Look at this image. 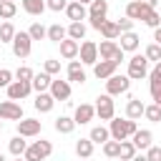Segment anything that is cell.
<instances>
[{"mask_svg": "<svg viewBox=\"0 0 161 161\" xmlns=\"http://www.w3.org/2000/svg\"><path fill=\"white\" fill-rule=\"evenodd\" d=\"M153 40L161 45V25H158V28H153Z\"/></svg>", "mask_w": 161, "mask_h": 161, "instance_id": "cell-50", "label": "cell"}, {"mask_svg": "<svg viewBox=\"0 0 161 161\" xmlns=\"http://www.w3.org/2000/svg\"><path fill=\"white\" fill-rule=\"evenodd\" d=\"M65 15H68L70 23H83V20L88 18V8H86L83 3H78V0H73V3L65 5Z\"/></svg>", "mask_w": 161, "mask_h": 161, "instance_id": "cell-10", "label": "cell"}, {"mask_svg": "<svg viewBox=\"0 0 161 161\" xmlns=\"http://www.w3.org/2000/svg\"><path fill=\"white\" fill-rule=\"evenodd\" d=\"M131 88V78L128 75H111V78H106V93L108 96H118V93H126Z\"/></svg>", "mask_w": 161, "mask_h": 161, "instance_id": "cell-5", "label": "cell"}, {"mask_svg": "<svg viewBox=\"0 0 161 161\" xmlns=\"http://www.w3.org/2000/svg\"><path fill=\"white\" fill-rule=\"evenodd\" d=\"M43 70H45L48 75L60 73V60H53V58H50V60H45V63H43Z\"/></svg>", "mask_w": 161, "mask_h": 161, "instance_id": "cell-41", "label": "cell"}, {"mask_svg": "<svg viewBox=\"0 0 161 161\" xmlns=\"http://www.w3.org/2000/svg\"><path fill=\"white\" fill-rule=\"evenodd\" d=\"M65 30H68V38L70 40H83L86 38V25L83 23H70Z\"/></svg>", "mask_w": 161, "mask_h": 161, "instance_id": "cell-31", "label": "cell"}, {"mask_svg": "<svg viewBox=\"0 0 161 161\" xmlns=\"http://www.w3.org/2000/svg\"><path fill=\"white\" fill-rule=\"evenodd\" d=\"M68 83H86L83 63H78V60H70L68 63Z\"/></svg>", "mask_w": 161, "mask_h": 161, "instance_id": "cell-17", "label": "cell"}, {"mask_svg": "<svg viewBox=\"0 0 161 161\" xmlns=\"http://www.w3.org/2000/svg\"><path fill=\"white\" fill-rule=\"evenodd\" d=\"M65 5H68V0H45V8H50L53 13H60V10H65Z\"/></svg>", "mask_w": 161, "mask_h": 161, "instance_id": "cell-44", "label": "cell"}, {"mask_svg": "<svg viewBox=\"0 0 161 161\" xmlns=\"http://www.w3.org/2000/svg\"><path fill=\"white\" fill-rule=\"evenodd\" d=\"M151 75H156V78H161V60H156V65H153V70H151Z\"/></svg>", "mask_w": 161, "mask_h": 161, "instance_id": "cell-49", "label": "cell"}, {"mask_svg": "<svg viewBox=\"0 0 161 161\" xmlns=\"http://www.w3.org/2000/svg\"><path fill=\"white\" fill-rule=\"evenodd\" d=\"M143 116H146L148 121L158 123V121H161V106H158V103H153V106H146V108H143Z\"/></svg>", "mask_w": 161, "mask_h": 161, "instance_id": "cell-39", "label": "cell"}, {"mask_svg": "<svg viewBox=\"0 0 161 161\" xmlns=\"http://www.w3.org/2000/svg\"><path fill=\"white\" fill-rule=\"evenodd\" d=\"M78 3H83V5H88V3H91V0H78Z\"/></svg>", "mask_w": 161, "mask_h": 161, "instance_id": "cell-53", "label": "cell"}, {"mask_svg": "<svg viewBox=\"0 0 161 161\" xmlns=\"http://www.w3.org/2000/svg\"><path fill=\"white\" fill-rule=\"evenodd\" d=\"M141 3H146L148 8H156V3H158V0H141Z\"/></svg>", "mask_w": 161, "mask_h": 161, "instance_id": "cell-52", "label": "cell"}, {"mask_svg": "<svg viewBox=\"0 0 161 161\" xmlns=\"http://www.w3.org/2000/svg\"><path fill=\"white\" fill-rule=\"evenodd\" d=\"M0 118L3 121H20L23 118V106L18 101H3L0 103Z\"/></svg>", "mask_w": 161, "mask_h": 161, "instance_id": "cell-7", "label": "cell"}, {"mask_svg": "<svg viewBox=\"0 0 161 161\" xmlns=\"http://www.w3.org/2000/svg\"><path fill=\"white\" fill-rule=\"evenodd\" d=\"M8 148H10V153H13V156H23V153H25V148H28V143H25V138H23V136H15V138H10Z\"/></svg>", "mask_w": 161, "mask_h": 161, "instance_id": "cell-29", "label": "cell"}, {"mask_svg": "<svg viewBox=\"0 0 161 161\" xmlns=\"http://www.w3.org/2000/svg\"><path fill=\"white\" fill-rule=\"evenodd\" d=\"M30 91H33L30 80H13V83L8 86V98H10V101H23Z\"/></svg>", "mask_w": 161, "mask_h": 161, "instance_id": "cell-9", "label": "cell"}, {"mask_svg": "<svg viewBox=\"0 0 161 161\" xmlns=\"http://www.w3.org/2000/svg\"><path fill=\"white\" fill-rule=\"evenodd\" d=\"M116 53H118V45H116L113 40H103V43L98 45V58H101V60H113Z\"/></svg>", "mask_w": 161, "mask_h": 161, "instance_id": "cell-20", "label": "cell"}, {"mask_svg": "<svg viewBox=\"0 0 161 161\" xmlns=\"http://www.w3.org/2000/svg\"><path fill=\"white\" fill-rule=\"evenodd\" d=\"M116 25H118V30H121V33H128V30H133V20H131V18H121Z\"/></svg>", "mask_w": 161, "mask_h": 161, "instance_id": "cell-47", "label": "cell"}, {"mask_svg": "<svg viewBox=\"0 0 161 161\" xmlns=\"http://www.w3.org/2000/svg\"><path fill=\"white\" fill-rule=\"evenodd\" d=\"M53 153V143L50 141H35V143H30L28 148H25V153H23V158L25 161H43V158H48Z\"/></svg>", "mask_w": 161, "mask_h": 161, "instance_id": "cell-2", "label": "cell"}, {"mask_svg": "<svg viewBox=\"0 0 161 161\" xmlns=\"http://www.w3.org/2000/svg\"><path fill=\"white\" fill-rule=\"evenodd\" d=\"M143 103L138 101V98H131L128 103H126V118H131V121H136V118H141L143 116Z\"/></svg>", "mask_w": 161, "mask_h": 161, "instance_id": "cell-22", "label": "cell"}, {"mask_svg": "<svg viewBox=\"0 0 161 161\" xmlns=\"http://www.w3.org/2000/svg\"><path fill=\"white\" fill-rule=\"evenodd\" d=\"M151 10H153V8H148L146 3L133 0V3H128V5H126V18H131V20H143Z\"/></svg>", "mask_w": 161, "mask_h": 161, "instance_id": "cell-12", "label": "cell"}, {"mask_svg": "<svg viewBox=\"0 0 161 161\" xmlns=\"http://www.w3.org/2000/svg\"><path fill=\"white\" fill-rule=\"evenodd\" d=\"M0 128H3V121H0Z\"/></svg>", "mask_w": 161, "mask_h": 161, "instance_id": "cell-57", "label": "cell"}, {"mask_svg": "<svg viewBox=\"0 0 161 161\" xmlns=\"http://www.w3.org/2000/svg\"><path fill=\"white\" fill-rule=\"evenodd\" d=\"M50 75L43 70V73H38V75H33V80H30V86H33V91H38V93H43V91H48L50 88Z\"/></svg>", "mask_w": 161, "mask_h": 161, "instance_id": "cell-23", "label": "cell"}, {"mask_svg": "<svg viewBox=\"0 0 161 161\" xmlns=\"http://www.w3.org/2000/svg\"><path fill=\"white\" fill-rule=\"evenodd\" d=\"M148 91H151V98H153V103H161V78H156V75H148Z\"/></svg>", "mask_w": 161, "mask_h": 161, "instance_id": "cell-35", "label": "cell"}, {"mask_svg": "<svg viewBox=\"0 0 161 161\" xmlns=\"http://www.w3.org/2000/svg\"><path fill=\"white\" fill-rule=\"evenodd\" d=\"M93 116H96V108L91 106V103H80L78 108H75V116H73V121H75V126L80 123H91L93 121Z\"/></svg>", "mask_w": 161, "mask_h": 161, "instance_id": "cell-16", "label": "cell"}, {"mask_svg": "<svg viewBox=\"0 0 161 161\" xmlns=\"http://www.w3.org/2000/svg\"><path fill=\"white\" fill-rule=\"evenodd\" d=\"M108 131H111V136L116 141H126L136 131V121H131V118H111V128Z\"/></svg>", "mask_w": 161, "mask_h": 161, "instance_id": "cell-1", "label": "cell"}, {"mask_svg": "<svg viewBox=\"0 0 161 161\" xmlns=\"http://www.w3.org/2000/svg\"><path fill=\"white\" fill-rule=\"evenodd\" d=\"M30 48H33V40H30V35L28 33H15V38H13V53L18 55V58H28L30 55Z\"/></svg>", "mask_w": 161, "mask_h": 161, "instance_id": "cell-6", "label": "cell"}, {"mask_svg": "<svg viewBox=\"0 0 161 161\" xmlns=\"http://www.w3.org/2000/svg\"><path fill=\"white\" fill-rule=\"evenodd\" d=\"M138 40H141V38H138L133 30H128V33H121V45H118V48H121L123 53H133V50L138 48Z\"/></svg>", "mask_w": 161, "mask_h": 161, "instance_id": "cell-18", "label": "cell"}, {"mask_svg": "<svg viewBox=\"0 0 161 161\" xmlns=\"http://www.w3.org/2000/svg\"><path fill=\"white\" fill-rule=\"evenodd\" d=\"M118 148H121V141H116V138H113V141L108 138V141L103 143V153H106L108 158H116V156H118Z\"/></svg>", "mask_w": 161, "mask_h": 161, "instance_id": "cell-38", "label": "cell"}, {"mask_svg": "<svg viewBox=\"0 0 161 161\" xmlns=\"http://www.w3.org/2000/svg\"><path fill=\"white\" fill-rule=\"evenodd\" d=\"M151 141H153V133L148 131V128H143V131H133L131 133V143L136 146V151H146L148 146H151Z\"/></svg>", "mask_w": 161, "mask_h": 161, "instance_id": "cell-14", "label": "cell"}, {"mask_svg": "<svg viewBox=\"0 0 161 161\" xmlns=\"http://www.w3.org/2000/svg\"><path fill=\"white\" fill-rule=\"evenodd\" d=\"M20 3L28 15H43V10H45V0H20Z\"/></svg>", "mask_w": 161, "mask_h": 161, "instance_id": "cell-25", "label": "cell"}, {"mask_svg": "<svg viewBox=\"0 0 161 161\" xmlns=\"http://www.w3.org/2000/svg\"><path fill=\"white\" fill-rule=\"evenodd\" d=\"M78 55H80V63L86 65H93L98 60V45L93 40H86L83 45H78Z\"/></svg>", "mask_w": 161, "mask_h": 161, "instance_id": "cell-11", "label": "cell"}, {"mask_svg": "<svg viewBox=\"0 0 161 161\" xmlns=\"http://www.w3.org/2000/svg\"><path fill=\"white\" fill-rule=\"evenodd\" d=\"M13 3H15V0H13Z\"/></svg>", "mask_w": 161, "mask_h": 161, "instance_id": "cell-58", "label": "cell"}, {"mask_svg": "<svg viewBox=\"0 0 161 161\" xmlns=\"http://www.w3.org/2000/svg\"><path fill=\"white\" fill-rule=\"evenodd\" d=\"M13 83V73L8 68H0V88H8Z\"/></svg>", "mask_w": 161, "mask_h": 161, "instance_id": "cell-46", "label": "cell"}, {"mask_svg": "<svg viewBox=\"0 0 161 161\" xmlns=\"http://www.w3.org/2000/svg\"><path fill=\"white\" fill-rule=\"evenodd\" d=\"M131 161H148V158H146L143 153H133V158H131Z\"/></svg>", "mask_w": 161, "mask_h": 161, "instance_id": "cell-51", "label": "cell"}, {"mask_svg": "<svg viewBox=\"0 0 161 161\" xmlns=\"http://www.w3.org/2000/svg\"><path fill=\"white\" fill-rule=\"evenodd\" d=\"M0 45H3V43H0Z\"/></svg>", "mask_w": 161, "mask_h": 161, "instance_id": "cell-60", "label": "cell"}, {"mask_svg": "<svg viewBox=\"0 0 161 161\" xmlns=\"http://www.w3.org/2000/svg\"><path fill=\"white\" fill-rule=\"evenodd\" d=\"M146 60H161V45L158 43H151L146 48Z\"/></svg>", "mask_w": 161, "mask_h": 161, "instance_id": "cell-40", "label": "cell"}, {"mask_svg": "<svg viewBox=\"0 0 161 161\" xmlns=\"http://www.w3.org/2000/svg\"><path fill=\"white\" fill-rule=\"evenodd\" d=\"M73 128H75V121H73V118H68V116L55 118V131H58V133H70Z\"/></svg>", "mask_w": 161, "mask_h": 161, "instance_id": "cell-32", "label": "cell"}, {"mask_svg": "<svg viewBox=\"0 0 161 161\" xmlns=\"http://www.w3.org/2000/svg\"><path fill=\"white\" fill-rule=\"evenodd\" d=\"M96 116L101 118V121H111L113 118V113H116V106H113V96H98L96 98Z\"/></svg>", "mask_w": 161, "mask_h": 161, "instance_id": "cell-4", "label": "cell"}, {"mask_svg": "<svg viewBox=\"0 0 161 161\" xmlns=\"http://www.w3.org/2000/svg\"><path fill=\"white\" fill-rule=\"evenodd\" d=\"M28 35H30V40H43V38L48 35V28H43L40 23H33L30 30H28Z\"/></svg>", "mask_w": 161, "mask_h": 161, "instance_id": "cell-37", "label": "cell"}, {"mask_svg": "<svg viewBox=\"0 0 161 161\" xmlns=\"http://www.w3.org/2000/svg\"><path fill=\"white\" fill-rule=\"evenodd\" d=\"M131 80H141V78H146L148 75V60H146V55H133L131 60H128V73H126Z\"/></svg>", "mask_w": 161, "mask_h": 161, "instance_id": "cell-3", "label": "cell"}, {"mask_svg": "<svg viewBox=\"0 0 161 161\" xmlns=\"http://www.w3.org/2000/svg\"><path fill=\"white\" fill-rule=\"evenodd\" d=\"M15 28H13V23L10 20H5L3 25H0V43H13V38H15Z\"/></svg>", "mask_w": 161, "mask_h": 161, "instance_id": "cell-34", "label": "cell"}, {"mask_svg": "<svg viewBox=\"0 0 161 161\" xmlns=\"http://www.w3.org/2000/svg\"><path fill=\"white\" fill-rule=\"evenodd\" d=\"M75 153H78V158H91V153H93V141H91V138H78V141H75Z\"/></svg>", "mask_w": 161, "mask_h": 161, "instance_id": "cell-24", "label": "cell"}, {"mask_svg": "<svg viewBox=\"0 0 161 161\" xmlns=\"http://www.w3.org/2000/svg\"><path fill=\"white\" fill-rule=\"evenodd\" d=\"M15 13H18V8H15L13 0H0V18L3 20H10Z\"/></svg>", "mask_w": 161, "mask_h": 161, "instance_id": "cell-36", "label": "cell"}, {"mask_svg": "<svg viewBox=\"0 0 161 161\" xmlns=\"http://www.w3.org/2000/svg\"><path fill=\"white\" fill-rule=\"evenodd\" d=\"M60 55L65 58V60H73L75 55H78V40H70V38H63L60 43Z\"/></svg>", "mask_w": 161, "mask_h": 161, "instance_id": "cell-19", "label": "cell"}, {"mask_svg": "<svg viewBox=\"0 0 161 161\" xmlns=\"http://www.w3.org/2000/svg\"><path fill=\"white\" fill-rule=\"evenodd\" d=\"M93 143H106L108 138H111V131L108 128H103V126H96V128H91V136H88Z\"/></svg>", "mask_w": 161, "mask_h": 161, "instance_id": "cell-28", "label": "cell"}, {"mask_svg": "<svg viewBox=\"0 0 161 161\" xmlns=\"http://www.w3.org/2000/svg\"><path fill=\"white\" fill-rule=\"evenodd\" d=\"M158 106H161V103H158Z\"/></svg>", "mask_w": 161, "mask_h": 161, "instance_id": "cell-59", "label": "cell"}, {"mask_svg": "<svg viewBox=\"0 0 161 161\" xmlns=\"http://www.w3.org/2000/svg\"><path fill=\"white\" fill-rule=\"evenodd\" d=\"M108 13V0H91L88 3V15H103Z\"/></svg>", "mask_w": 161, "mask_h": 161, "instance_id": "cell-30", "label": "cell"}, {"mask_svg": "<svg viewBox=\"0 0 161 161\" xmlns=\"http://www.w3.org/2000/svg\"><path fill=\"white\" fill-rule=\"evenodd\" d=\"M116 68H118V63H113V60H96V63H93L96 78H111V75L116 73Z\"/></svg>", "mask_w": 161, "mask_h": 161, "instance_id": "cell-15", "label": "cell"}, {"mask_svg": "<svg viewBox=\"0 0 161 161\" xmlns=\"http://www.w3.org/2000/svg\"><path fill=\"white\" fill-rule=\"evenodd\" d=\"M40 128H43V123H40L38 118H20V121H18V136H23V138L38 136Z\"/></svg>", "mask_w": 161, "mask_h": 161, "instance_id": "cell-8", "label": "cell"}, {"mask_svg": "<svg viewBox=\"0 0 161 161\" xmlns=\"http://www.w3.org/2000/svg\"><path fill=\"white\" fill-rule=\"evenodd\" d=\"M143 23H146L148 28H158V25H161V15H158L156 10H151V13L143 18Z\"/></svg>", "mask_w": 161, "mask_h": 161, "instance_id": "cell-42", "label": "cell"}, {"mask_svg": "<svg viewBox=\"0 0 161 161\" xmlns=\"http://www.w3.org/2000/svg\"><path fill=\"white\" fill-rule=\"evenodd\" d=\"M48 91H50V96L55 101H68L70 98V83L68 80H60V78L58 80H50V88Z\"/></svg>", "mask_w": 161, "mask_h": 161, "instance_id": "cell-13", "label": "cell"}, {"mask_svg": "<svg viewBox=\"0 0 161 161\" xmlns=\"http://www.w3.org/2000/svg\"><path fill=\"white\" fill-rule=\"evenodd\" d=\"M88 20H91V28H93V30H101V25L106 23L103 15H88Z\"/></svg>", "mask_w": 161, "mask_h": 161, "instance_id": "cell-48", "label": "cell"}, {"mask_svg": "<svg viewBox=\"0 0 161 161\" xmlns=\"http://www.w3.org/2000/svg\"><path fill=\"white\" fill-rule=\"evenodd\" d=\"M80 161H88V158H80Z\"/></svg>", "mask_w": 161, "mask_h": 161, "instance_id": "cell-56", "label": "cell"}, {"mask_svg": "<svg viewBox=\"0 0 161 161\" xmlns=\"http://www.w3.org/2000/svg\"><path fill=\"white\" fill-rule=\"evenodd\" d=\"M53 103H55V98L50 96V93H38V98H35V111H40V113H48V111H53Z\"/></svg>", "mask_w": 161, "mask_h": 161, "instance_id": "cell-21", "label": "cell"}, {"mask_svg": "<svg viewBox=\"0 0 161 161\" xmlns=\"http://www.w3.org/2000/svg\"><path fill=\"white\" fill-rule=\"evenodd\" d=\"M146 158L148 161H161V146H148L146 148Z\"/></svg>", "mask_w": 161, "mask_h": 161, "instance_id": "cell-45", "label": "cell"}, {"mask_svg": "<svg viewBox=\"0 0 161 161\" xmlns=\"http://www.w3.org/2000/svg\"><path fill=\"white\" fill-rule=\"evenodd\" d=\"M133 153H136V146L126 138V141H121V148H118V158L121 161H131L133 158Z\"/></svg>", "mask_w": 161, "mask_h": 161, "instance_id": "cell-33", "label": "cell"}, {"mask_svg": "<svg viewBox=\"0 0 161 161\" xmlns=\"http://www.w3.org/2000/svg\"><path fill=\"white\" fill-rule=\"evenodd\" d=\"M101 35H103L106 40H116V38L121 35V30H118V25H116L113 20H106V23L101 25Z\"/></svg>", "mask_w": 161, "mask_h": 161, "instance_id": "cell-26", "label": "cell"}, {"mask_svg": "<svg viewBox=\"0 0 161 161\" xmlns=\"http://www.w3.org/2000/svg\"><path fill=\"white\" fill-rule=\"evenodd\" d=\"M15 161H25V158H23V156H15Z\"/></svg>", "mask_w": 161, "mask_h": 161, "instance_id": "cell-54", "label": "cell"}, {"mask_svg": "<svg viewBox=\"0 0 161 161\" xmlns=\"http://www.w3.org/2000/svg\"><path fill=\"white\" fill-rule=\"evenodd\" d=\"M33 75H35V73H33L28 65H20V68L15 70V78H18V80H33Z\"/></svg>", "mask_w": 161, "mask_h": 161, "instance_id": "cell-43", "label": "cell"}, {"mask_svg": "<svg viewBox=\"0 0 161 161\" xmlns=\"http://www.w3.org/2000/svg\"><path fill=\"white\" fill-rule=\"evenodd\" d=\"M48 40H53V43H60L63 38H68V30L60 25V23H55V25H50L48 28V35H45Z\"/></svg>", "mask_w": 161, "mask_h": 161, "instance_id": "cell-27", "label": "cell"}, {"mask_svg": "<svg viewBox=\"0 0 161 161\" xmlns=\"http://www.w3.org/2000/svg\"><path fill=\"white\" fill-rule=\"evenodd\" d=\"M0 161H5V156H3V153H0Z\"/></svg>", "mask_w": 161, "mask_h": 161, "instance_id": "cell-55", "label": "cell"}]
</instances>
